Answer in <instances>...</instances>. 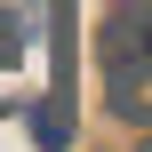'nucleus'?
I'll list each match as a JSON object with an SVG mask.
<instances>
[{"label":"nucleus","instance_id":"obj_1","mask_svg":"<svg viewBox=\"0 0 152 152\" xmlns=\"http://www.w3.org/2000/svg\"><path fill=\"white\" fill-rule=\"evenodd\" d=\"M104 104L152 128V0H120L104 24Z\"/></svg>","mask_w":152,"mask_h":152},{"label":"nucleus","instance_id":"obj_2","mask_svg":"<svg viewBox=\"0 0 152 152\" xmlns=\"http://www.w3.org/2000/svg\"><path fill=\"white\" fill-rule=\"evenodd\" d=\"M48 48H56V96L32 112V136L48 152H64L72 144V0H56V40H48Z\"/></svg>","mask_w":152,"mask_h":152},{"label":"nucleus","instance_id":"obj_3","mask_svg":"<svg viewBox=\"0 0 152 152\" xmlns=\"http://www.w3.org/2000/svg\"><path fill=\"white\" fill-rule=\"evenodd\" d=\"M144 152H152V144H144Z\"/></svg>","mask_w":152,"mask_h":152}]
</instances>
